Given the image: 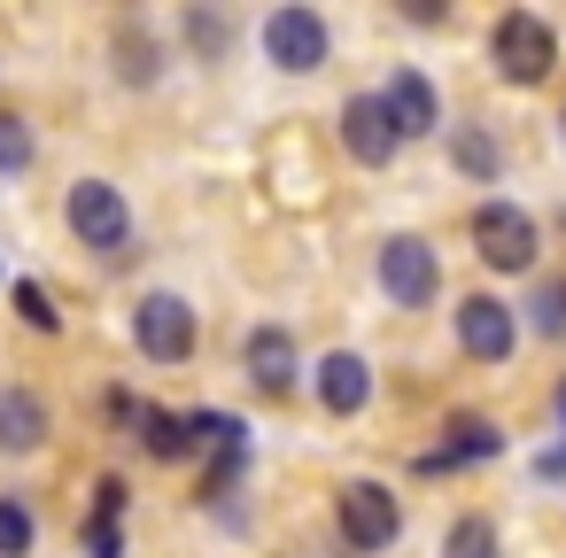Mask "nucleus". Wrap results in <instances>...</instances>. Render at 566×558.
I'll return each mask as SVG.
<instances>
[{
    "label": "nucleus",
    "mask_w": 566,
    "mask_h": 558,
    "mask_svg": "<svg viewBox=\"0 0 566 558\" xmlns=\"http://www.w3.org/2000/svg\"><path fill=\"white\" fill-rule=\"evenodd\" d=\"M32 156H40V140H32V125L17 117V109H0V171H32Z\"/></svg>",
    "instance_id": "19"
},
{
    "label": "nucleus",
    "mask_w": 566,
    "mask_h": 558,
    "mask_svg": "<svg viewBox=\"0 0 566 558\" xmlns=\"http://www.w3.org/2000/svg\"><path fill=\"white\" fill-rule=\"evenodd\" d=\"M489 63H496L504 86H543L551 63H558V40H551V24L535 9H504L489 24Z\"/></svg>",
    "instance_id": "1"
},
{
    "label": "nucleus",
    "mask_w": 566,
    "mask_h": 558,
    "mask_svg": "<svg viewBox=\"0 0 566 558\" xmlns=\"http://www.w3.org/2000/svg\"><path fill=\"white\" fill-rule=\"evenodd\" d=\"M264 55H272L280 71L311 78V71L334 55V32H326L318 9H272V17H264Z\"/></svg>",
    "instance_id": "6"
},
{
    "label": "nucleus",
    "mask_w": 566,
    "mask_h": 558,
    "mask_svg": "<svg viewBox=\"0 0 566 558\" xmlns=\"http://www.w3.org/2000/svg\"><path fill=\"white\" fill-rule=\"evenodd\" d=\"M380 109H388L396 140H427V133L442 125V102H434L427 71H396V78H388V94H380Z\"/></svg>",
    "instance_id": "11"
},
{
    "label": "nucleus",
    "mask_w": 566,
    "mask_h": 558,
    "mask_svg": "<svg viewBox=\"0 0 566 558\" xmlns=\"http://www.w3.org/2000/svg\"><path fill=\"white\" fill-rule=\"evenodd\" d=\"M334 519H342V543H349V550H388V543L403 535L396 488H380V481H349V488L334 496Z\"/></svg>",
    "instance_id": "5"
},
{
    "label": "nucleus",
    "mask_w": 566,
    "mask_h": 558,
    "mask_svg": "<svg viewBox=\"0 0 566 558\" xmlns=\"http://www.w3.org/2000/svg\"><path fill=\"white\" fill-rule=\"evenodd\" d=\"M380 287H388L396 310H427V303L442 295V264H434V249H427L419 233H396V241L380 249Z\"/></svg>",
    "instance_id": "7"
},
{
    "label": "nucleus",
    "mask_w": 566,
    "mask_h": 558,
    "mask_svg": "<svg viewBox=\"0 0 566 558\" xmlns=\"http://www.w3.org/2000/svg\"><path fill=\"white\" fill-rule=\"evenodd\" d=\"M450 156H458V171H465V179H481V187L504 171V156H496V133H489V125H458Z\"/></svg>",
    "instance_id": "17"
},
{
    "label": "nucleus",
    "mask_w": 566,
    "mask_h": 558,
    "mask_svg": "<svg viewBox=\"0 0 566 558\" xmlns=\"http://www.w3.org/2000/svg\"><path fill=\"white\" fill-rule=\"evenodd\" d=\"M32 543H40L32 504L24 496H0V558H32Z\"/></svg>",
    "instance_id": "18"
},
{
    "label": "nucleus",
    "mask_w": 566,
    "mask_h": 558,
    "mask_svg": "<svg viewBox=\"0 0 566 558\" xmlns=\"http://www.w3.org/2000/svg\"><path fill=\"white\" fill-rule=\"evenodd\" d=\"M342 148L365 164V171H380L403 140H396V125H388V109H380V94H349V109H342Z\"/></svg>",
    "instance_id": "9"
},
{
    "label": "nucleus",
    "mask_w": 566,
    "mask_h": 558,
    "mask_svg": "<svg viewBox=\"0 0 566 558\" xmlns=\"http://www.w3.org/2000/svg\"><path fill=\"white\" fill-rule=\"evenodd\" d=\"M140 450L171 465V457H187V450H195V434H187V419H179V411H156V403H140Z\"/></svg>",
    "instance_id": "16"
},
{
    "label": "nucleus",
    "mask_w": 566,
    "mask_h": 558,
    "mask_svg": "<svg viewBox=\"0 0 566 558\" xmlns=\"http://www.w3.org/2000/svg\"><path fill=\"white\" fill-rule=\"evenodd\" d=\"M117 78H125V86H156V78H164V48H156L140 24L117 32Z\"/></svg>",
    "instance_id": "15"
},
{
    "label": "nucleus",
    "mask_w": 566,
    "mask_h": 558,
    "mask_svg": "<svg viewBox=\"0 0 566 558\" xmlns=\"http://www.w3.org/2000/svg\"><path fill=\"white\" fill-rule=\"evenodd\" d=\"M311 388H318V403H326L334 419H357V411L373 403V365H365L357 349H326V357H318V380H311Z\"/></svg>",
    "instance_id": "10"
},
{
    "label": "nucleus",
    "mask_w": 566,
    "mask_h": 558,
    "mask_svg": "<svg viewBox=\"0 0 566 558\" xmlns=\"http://www.w3.org/2000/svg\"><path fill=\"white\" fill-rule=\"evenodd\" d=\"M187 40H195L202 55H226V40H233V24H226L218 9H187Z\"/></svg>",
    "instance_id": "22"
},
{
    "label": "nucleus",
    "mask_w": 566,
    "mask_h": 558,
    "mask_svg": "<svg viewBox=\"0 0 566 558\" xmlns=\"http://www.w3.org/2000/svg\"><path fill=\"white\" fill-rule=\"evenodd\" d=\"M48 442V403L32 388H0V450L9 457H32Z\"/></svg>",
    "instance_id": "13"
},
{
    "label": "nucleus",
    "mask_w": 566,
    "mask_h": 558,
    "mask_svg": "<svg viewBox=\"0 0 566 558\" xmlns=\"http://www.w3.org/2000/svg\"><path fill=\"white\" fill-rule=\"evenodd\" d=\"M86 550L94 558H125V519H94L86 512Z\"/></svg>",
    "instance_id": "23"
},
{
    "label": "nucleus",
    "mask_w": 566,
    "mask_h": 558,
    "mask_svg": "<svg viewBox=\"0 0 566 558\" xmlns=\"http://www.w3.org/2000/svg\"><path fill=\"white\" fill-rule=\"evenodd\" d=\"M63 218H71V233H78L94 256H125V249H133V210H125V194H117L109 179H78L71 202H63Z\"/></svg>",
    "instance_id": "2"
},
{
    "label": "nucleus",
    "mask_w": 566,
    "mask_h": 558,
    "mask_svg": "<svg viewBox=\"0 0 566 558\" xmlns=\"http://www.w3.org/2000/svg\"><path fill=\"white\" fill-rule=\"evenodd\" d=\"M17 310H24V326H32V334H55V326H63V310L48 303V287H40V280H17Z\"/></svg>",
    "instance_id": "21"
},
{
    "label": "nucleus",
    "mask_w": 566,
    "mask_h": 558,
    "mask_svg": "<svg viewBox=\"0 0 566 558\" xmlns=\"http://www.w3.org/2000/svg\"><path fill=\"white\" fill-rule=\"evenodd\" d=\"M473 256L489 272H527L535 264V218L520 202H481L473 210Z\"/></svg>",
    "instance_id": "3"
},
{
    "label": "nucleus",
    "mask_w": 566,
    "mask_h": 558,
    "mask_svg": "<svg viewBox=\"0 0 566 558\" xmlns=\"http://www.w3.org/2000/svg\"><path fill=\"white\" fill-rule=\"evenodd\" d=\"M512 341H520V318H512L496 295H458V349H465L473 365H504Z\"/></svg>",
    "instance_id": "8"
},
{
    "label": "nucleus",
    "mask_w": 566,
    "mask_h": 558,
    "mask_svg": "<svg viewBox=\"0 0 566 558\" xmlns=\"http://www.w3.org/2000/svg\"><path fill=\"white\" fill-rule=\"evenodd\" d=\"M241 365H249L256 396H287V388H295V372H303V357H295V334H287V326H256V334H249V349H241Z\"/></svg>",
    "instance_id": "12"
},
{
    "label": "nucleus",
    "mask_w": 566,
    "mask_h": 558,
    "mask_svg": "<svg viewBox=\"0 0 566 558\" xmlns=\"http://www.w3.org/2000/svg\"><path fill=\"white\" fill-rule=\"evenodd\" d=\"M109 419H117V427H140V396H125V388H109Z\"/></svg>",
    "instance_id": "25"
},
{
    "label": "nucleus",
    "mask_w": 566,
    "mask_h": 558,
    "mask_svg": "<svg viewBox=\"0 0 566 558\" xmlns=\"http://www.w3.org/2000/svg\"><path fill=\"white\" fill-rule=\"evenodd\" d=\"M535 326L543 334H566V287H543L535 295Z\"/></svg>",
    "instance_id": "24"
},
{
    "label": "nucleus",
    "mask_w": 566,
    "mask_h": 558,
    "mask_svg": "<svg viewBox=\"0 0 566 558\" xmlns=\"http://www.w3.org/2000/svg\"><path fill=\"white\" fill-rule=\"evenodd\" d=\"M558 411H566V396H558Z\"/></svg>",
    "instance_id": "26"
},
{
    "label": "nucleus",
    "mask_w": 566,
    "mask_h": 558,
    "mask_svg": "<svg viewBox=\"0 0 566 558\" xmlns=\"http://www.w3.org/2000/svg\"><path fill=\"white\" fill-rule=\"evenodd\" d=\"M442 558H496V527L481 512H465L450 535H442Z\"/></svg>",
    "instance_id": "20"
},
{
    "label": "nucleus",
    "mask_w": 566,
    "mask_h": 558,
    "mask_svg": "<svg viewBox=\"0 0 566 558\" xmlns=\"http://www.w3.org/2000/svg\"><path fill=\"white\" fill-rule=\"evenodd\" d=\"M442 434H450V442H442V457H427V465H450V457H496V450H504L496 419H481V411H458Z\"/></svg>",
    "instance_id": "14"
},
{
    "label": "nucleus",
    "mask_w": 566,
    "mask_h": 558,
    "mask_svg": "<svg viewBox=\"0 0 566 558\" xmlns=\"http://www.w3.org/2000/svg\"><path fill=\"white\" fill-rule=\"evenodd\" d=\"M133 341H140L148 365H187V357H195V303H187V295H140Z\"/></svg>",
    "instance_id": "4"
}]
</instances>
